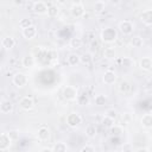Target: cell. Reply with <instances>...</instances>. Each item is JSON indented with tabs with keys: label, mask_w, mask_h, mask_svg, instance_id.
Masks as SVG:
<instances>
[{
	"label": "cell",
	"mask_w": 152,
	"mask_h": 152,
	"mask_svg": "<svg viewBox=\"0 0 152 152\" xmlns=\"http://www.w3.org/2000/svg\"><path fill=\"white\" fill-rule=\"evenodd\" d=\"M84 12H86V8H84V5L78 1V2H74L70 7V13L74 18H82L84 17Z\"/></svg>",
	"instance_id": "cell-6"
},
{
	"label": "cell",
	"mask_w": 152,
	"mask_h": 152,
	"mask_svg": "<svg viewBox=\"0 0 152 152\" xmlns=\"http://www.w3.org/2000/svg\"><path fill=\"white\" fill-rule=\"evenodd\" d=\"M69 45H70L71 49H74V50H78V49L82 48V45H83V40H82L80 37H72V38L70 39V42H69Z\"/></svg>",
	"instance_id": "cell-19"
},
{
	"label": "cell",
	"mask_w": 152,
	"mask_h": 152,
	"mask_svg": "<svg viewBox=\"0 0 152 152\" xmlns=\"http://www.w3.org/2000/svg\"><path fill=\"white\" fill-rule=\"evenodd\" d=\"M76 101H77V102H78V104H81V106H87V104L89 103V99H88L87 94L78 95V97H77V100H76Z\"/></svg>",
	"instance_id": "cell-33"
},
{
	"label": "cell",
	"mask_w": 152,
	"mask_h": 152,
	"mask_svg": "<svg viewBox=\"0 0 152 152\" xmlns=\"http://www.w3.org/2000/svg\"><path fill=\"white\" fill-rule=\"evenodd\" d=\"M27 82H28V77H27V75L24 74V72H17V74H14L13 77H12V83H13L17 88H19V89L24 88V87L27 84Z\"/></svg>",
	"instance_id": "cell-4"
},
{
	"label": "cell",
	"mask_w": 152,
	"mask_h": 152,
	"mask_svg": "<svg viewBox=\"0 0 152 152\" xmlns=\"http://www.w3.org/2000/svg\"><path fill=\"white\" fill-rule=\"evenodd\" d=\"M129 90H131V83H129L128 81H126V80L121 81L120 84H119V91L126 94V93H128Z\"/></svg>",
	"instance_id": "cell-27"
},
{
	"label": "cell",
	"mask_w": 152,
	"mask_h": 152,
	"mask_svg": "<svg viewBox=\"0 0 152 152\" xmlns=\"http://www.w3.org/2000/svg\"><path fill=\"white\" fill-rule=\"evenodd\" d=\"M131 45H132L133 48H137V49L141 48V46L144 45V39H142V37H140V36H134V37H132V38H131Z\"/></svg>",
	"instance_id": "cell-23"
},
{
	"label": "cell",
	"mask_w": 152,
	"mask_h": 152,
	"mask_svg": "<svg viewBox=\"0 0 152 152\" xmlns=\"http://www.w3.org/2000/svg\"><path fill=\"white\" fill-rule=\"evenodd\" d=\"M19 107L24 110H31L34 107V101L30 96H23L19 100Z\"/></svg>",
	"instance_id": "cell-10"
},
{
	"label": "cell",
	"mask_w": 152,
	"mask_h": 152,
	"mask_svg": "<svg viewBox=\"0 0 152 152\" xmlns=\"http://www.w3.org/2000/svg\"><path fill=\"white\" fill-rule=\"evenodd\" d=\"M93 61V55L90 52H84L82 56H81V62L83 64H89L90 62Z\"/></svg>",
	"instance_id": "cell-31"
},
{
	"label": "cell",
	"mask_w": 152,
	"mask_h": 152,
	"mask_svg": "<svg viewBox=\"0 0 152 152\" xmlns=\"http://www.w3.org/2000/svg\"><path fill=\"white\" fill-rule=\"evenodd\" d=\"M1 46L5 49V50H11L15 46V39L11 36H6L2 38L1 40Z\"/></svg>",
	"instance_id": "cell-16"
},
{
	"label": "cell",
	"mask_w": 152,
	"mask_h": 152,
	"mask_svg": "<svg viewBox=\"0 0 152 152\" xmlns=\"http://www.w3.org/2000/svg\"><path fill=\"white\" fill-rule=\"evenodd\" d=\"M66 62H68V64L70 66H75L81 62V56H78L76 53H70L68 56V58H66Z\"/></svg>",
	"instance_id": "cell-20"
},
{
	"label": "cell",
	"mask_w": 152,
	"mask_h": 152,
	"mask_svg": "<svg viewBox=\"0 0 152 152\" xmlns=\"http://www.w3.org/2000/svg\"><path fill=\"white\" fill-rule=\"evenodd\" d=\"M134 27H135L134 23H133L132 20H128V19L121 20V21L119 23V25H118L119 31H120L124 36H131V34L133 33V31H134Z\"/></svg>",
	"instance_id": "cell-2"
},
{
	"label": "cell",
	"mask_w": 152,
	"mask_h": 152,
	"mask_svg": "<svg viewBox=\"0 0 152 152\" xmlns=\"http://www.w3.org/2000/svg\"><path fill=\"white\" fill-rule=\"evenodd\" d=\"M93 8H94V11L96 13H102L104 11V8H106V2L102 1V0H97V1L94 2Z\"/></svg>",
	"instance_id": "cell-25"
},
{
	"label": "cell",
	"mask_w": 152,
	"mask_h": 152,
	"mask_svg": "<svg viewBox=\"0 0 152 152\" xmlns=\"http://www.w3.org/2000/svg\"><path fill=\"white\" fill-rule=\"evenodd\" d=\"M116 78H118V76H116V74H115L113 70H107V71H104V72H103V76H102V81H103V83L107 84V86L114 84V83L116 82Z\"/></svg>",
	"instance_id": "cell-12"
},
{
	"label": "cell",
	"mask_w": 152,
	"mask_h": 152,
	"mask_svg": "<svg viewBox=\"0 0 152 152\" xmlns=\"http://www.w3.org/2000/svg\"><path fill=\"white\" fill-rule=\"evenodd\" d=\"M49 10V5L44 1H34L32 4V11L36 14H46Z\"/></svg>",
	"instance_id": "cell-8"
},
{
	"label": "cell",
	"mask_w": 152,
	"mask_h": 152,
	"mask_svg": "<svg viewBox=\"0 0 152 152\" xmlns=\"http://www.w3.org/2000/svg\"><path fill=\"white\" fill-rule=\"evenodd\" d=\"M21 34H23V37H24L26 40H32V39H34V38L37 37V34H38V28H37V26L32 25V26H30V27H27V28H25V30H21Z\"/></svg>",
	"instance_id": "cell-9"
},
{
	"label": "cell",
	"mask_w": 152,
	"mask_h": 152,
	"mask_svg": "<svg viewBox=\"0 0 152 152\" xmlns=\"http://www.w3.org/2000/svg\"><path fill=\"white\" fill-rule=\"evenodd\" d=\"M65 121H66V125L69 127L76 128L77 126H80L82 124V116L78 113H76V112H72V113H70V114L66 115Z\"/></svg>",
	"instance_id": "cell-5"
},
{
	"label": "cell",
	"mask_w": 152,
	"mask_h": 152,
	"mask_svg": "<svg viewBox=\"0 0 152 152\" xmlns=\"http://www.w3.org/2000/svg\"><path fill=\"white\" fill-rule=\"evenodd\" d=\"M94 102L96 106H104L107 103V95L104 94H97L94 97Z\"/></svg>",
	"instance_id": "cell-26"
},
{
	"label": "cell",
	"mask_w": 152,
	"mask_h": 152,
	"mask_svg": "<svg viewBox=\"0 0 152 152\" xmlns=\"http://www.w3.org/2000/svg\"><path fill=\"white\" fill-rule=\"evenodd\" d=\"M7 134H8V137L12 139V141H14V140H18V139H19V137H20V134H19V131H17V129H12V131L7 132Z\"/></svg>",
	"instance_id": "cell-35"
},
{
	"label": "cell",
	"mask_w": 152,
	"mask_h": 152,
	"mask_svg": "<svg viewBox=\"0 0 152 152\" xmlns=\"http://www.w3.org/2000/svg\"><path fill=\"white\" fill-rule=\"evenodd\" d=\"M32 25H33V23H32L31 18H23V19L19 20V27L21 30H25V28H27V27H30Z\"/></svg>",
	"instance_id": "cell-28"
},
{
	"label": "cell",
	"mask_w": 152,
	"mask_h": 152,
	"mask_svg": "<svg viewBox=\"0 0 152 152\" xmlns=\"http://www.w3.org/2000/svg\"><path fill=\"white\" fill-rule=\"evenodd\" d=\"M114 121L115 120H113V119H110V118H108V116H103V119H102V126H104V127H107V128H110L112 126H114Z\"/></svg>",
	"instance_id": "cell-34"
},
{
	"label": "cell",
	"mask_w": 152,
	"mask_h": 152,
	"mask_svg": "<svg viewBox=\"0 0 152 152\" xmlns=\"http://www.w3.org/2000/svg\"><path fill=\"white\" fill-rule=\"evenodd\" d=\"M53 152H68V145L63 141H57L52 146Z\"/></svg>",
	"instance_id": "cell-21"
},
{
	"label": "cell",
	"mask_w": 152,
	"mask_h": 152,
	"mask_svg": "<svg viewBox=\"0 0 152 152\" xmlns=\"http://www.w3.org/2000/svg\"><path fill=\"white\" fill-rule=\"evenodd\" d=\"M14 110V106L10 100H1L0 102V112L2 114H11Z\"/></svg>",
	"instance_id": "cell-14"
},
{
	"label": "cell",
	"mask_w": 152,
	"mask_h": 152,
	"mask_svg": "<svg viewBox=\"0 0 152 152\" xmlns=\"http://www.w3.org/2000/svg\"><path fill=\"white\" fill-rule=\"evenodd\" d=\"M80 152H95V147H94L93 145L87 144V145H84V146L81 148Z\"/></svg>",
	"instance_id": "cell-36"
},
{
	"label": "cell",
	"mask_w": 152,
	"mask_h": 152,
	"mask_svg": "<svg viewBox=\"0 0 152 152\" xmlns=\"http://www.w3.org/2000/svg\"><path fill=\"white\" fill-rule=\"evenodd\" d=\"M34 64H36V58H34V56H33L32 53L24 56L23 59H21V65H23L24 68H26V69L33 68Z\"/></svg>",
	"instance_id": "cell-15"
},
{
	"label": "cell",
	"mask_w": 152,
	"mask_h": 152,
	"mask_svg": "<svg viewBox=\"0 0 152 152\" xmlns=\"http://www.w3.org/2000/svg\"><path fill=\"white\" fill-rule=\"evenodd\" d=\"M140 21L146 26H152V8L144 10L139 15Z\"/></svg>",
	"instance_id": "cell-11"
},
{
	"label": "cell",
	"mask_w": 152,
	"mask_h": 152,
	"mask_svg": "<svg viewBox=\"0 0 152 152\" xmlns=\"http://www.w3.org/2000/svg\"><path fill=\"white\" fill-rule=\"evenodd\" d=\"M40 152H53V151H52V148H50V147H43V148L40 150Z\"/></svg>",
	"instance_id": "cell-40"
},
{
	"label": "cell",
	"mask_w": 152,
	"mask_h": 152,
	"mask_svg": "<svg viewBox=\"0 0 152 152\" xmlns=\"http://www.w3.org/2000/svg\"><path fill=\"white\" fill-rule=\"evenodd\" d=\"M109 129H110V134L114 135V137H120V135L124 133V128H122V126H120V125H114V126H112Z\"/></svg>",
	"instance_id": "cell-29"
},
{
	"label": "cell",
	"mask_w": 152,
	"mask_h": 152,
	"mask_svg": "<svg viewBox=\"0 0 152 152\" xmlns=\"http://www.w3.org/2000/svg\"><path fill=\"white\" fill-rule=\"evenodd\" d=\"M139 66H140L141 70L150 71L152 69V58H150V57H142L139 61Z\"/></svg>",
	"instance_id": "cell-17"
},
{
	"label": "cell",
	"mask_w": 152,
	"mask_h": 152,
	"mask_svg": "<svg viewBox=\"0 0 152 152\" xmlns=\"http://www.w3.org/2000/svg\"><path fill=\"white\" fill-rule=\"evenodd\" d=\"M140 124L144 128H147V129L152 128V114H150V113L144 114L140 119Z\"/></svg>",
	"instance_id": "cell-18"
},
{
	"label": "cell",
	"mask_w": 152,
	"mask_h": 152,
	"mask_svg": "<svg viewBox=\"0 0 152 152\" xmlns=\"http://www.w3.org/2000/svg\"><path fill=\"white\" fill-rule=\"evenodd\" d=\"M58 13H59V8H58V6H57V5H50L46 14H48L50 18H55V17L58 15Z\"/></svg>",
	"instance_id": "cell-30"
},
{
	"label": "cell",
	"mask_w": 152,
	"mask_h": 152,
	"mask_svg": "<svg viewBox=\"0 0 152 152\" xmlns=\"http://www.w3.org/2000/svg\"><path fill=\"white\" fill-rule=\"evenodd\" d=\"M62 95L66 101H76L78 97V90L74 86H65L62 90Z\"/></svg>",
	"instance_id": "cell-3"
},
{
	"label": "cell",
	"mask_w": 152,
	"mask_h": 152,
	"mask_svg": "<svg viewBox=\"0 0 152 152\" xmlns=\"http://www.w3.org/2000/svg\"><path fill=\"white\" fill-rule=\"evenodd\" d=\"M134 152H150V150H148L147 147H139V148H137Z\"/></svg>",
	"instance_id": "cell-39"
},
{
	"label": "cell",
	"mask_w": 152,
	"mask_h": 152,
	"mask_svg": "<svg viewBox=\"0 0 152 152\" xmlns=\"http://www.w3.org/2000/svg\"><path fill=\"white\" fill-rule=\"evenodd\" d=\"M99 48H100L99 42H96V40H91V43H90V49H91V51H97Z\"/></svg>",
	"instance_id": "cell-37"
},
{
	"label": "cell",
	"mask_w": 152,
	"mask_h": 152,
	"mask_svg": "<svg viewBox=\"0 0 152 152\" xmlns=\"http://www.w3.org/2000/svg\"><path fill=\"white\" fill-rule=\"evenodd\" d=\"M86 135L88 138H90V139L95 138L97 135V128H96V126L95 125H88L86 127Z\"/></svg>",
	"instance_id": "cell-22"
},
{
	"label": "cell",
	"mask_w": 152,
	"mask_h": 152,
	"mask_svg": "<svg viewBox=\"0 0 152 152\" xmlns=\"http://www.w3.org/2000/svg\"><path fill=\"white\" fill-rule=\"evenodd\" d=\"M118 110L115 109V108H108L107 110H106V113H104V115L106 116H108V118H110V119H113V120H115L116 118H118Z\"/></svg>",
	"instance_id": "cell-32"
},
{
	"label": "cell",
	"mask_w": 152,
	"mask_h": 152,
	"mask_svg": "<svg viewBox=\"0 0 152 152\" xmlns=\"http://www.w3.org/2000/svg\"><path fill=\"white\" fill-rule=\"evenodd\" d=\"M100 38L106 44H112L118 39V31L113 27H104L100 33Z\"/></svg>",
	"instance_id": "cell-1"
},
{
	"label": "cell",
	"mask_w": 152,
	"mask_h": 152,
	"mask_svg": "<svg viewBox=\"0 0 152 152\" xmlns=\"http://www.w3.org/2000/svg\"><path fill=\"white\" fill-rule=\"evenodd\" d=\"M11 145H12V139L8 137L7 132L6 133H2L0 135V151L1 152H5V151L10 150Z\"/></svg>",
	"instance_id": "cell-13"
},
{
	"label": "cell",
	"mask_w": 152,
	"mask_h": 152,
	"mask_svg": "<svg viewBox=\"0 0 152 152\" xmlns=\"http://www.w3.org/2000/svg\"><path fill=\"white\" fill-rule=\"evenodd\" d=\"M122 64H124V66H132L133 62H132L131 58H128V57H124V58H122Z\"/></svg>",
	"instance_id": "cell-38"
},
{
	"label": "cell",
	"mask_w": 152,
	"mask_h": 152,
	"mask_svg": "<svg viewBox=\"0 0 152 152\" xmlns=\"http://www.w3.org/2000/svg\"><path fill=\"white\" fill-rule=\"evenodd\" d=\"M37 138H38L39 141H48V140H50V138H51L50 128L48 126H45V125L40 126L38 128V131H37Z\"/></svg>",
	"instance_id": "cell-7"
},
{
	"label": "cell",
	"mask_w": 152,
	"mask_h": 152,
	"mask_svg": "<svg viewBox=\"0 0 152 152\" xmlns=\"http://www.w3.org/2000/svg\"><path fill=\"white\" fill-rule=\"evenodd\" d=\"M103 57H104L106 59H115V57H116V51H115V49H114V48H107V49H104V51H103Z\"/></svg>",
	"instance_id": "cell-24"
}]
</instances>
